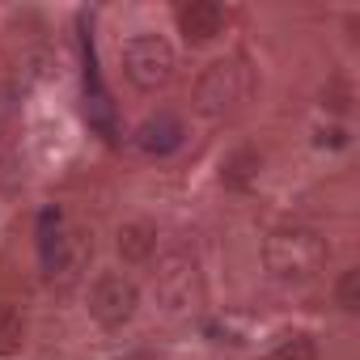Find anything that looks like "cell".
<instances>
[{"instance_id": "1", "label": "cell", "mask_w": 360, "mask_h": 360, "mask_svg": "<svg viewBox=\"0 0 360 360\" xmlns=\"http://www.w3.org/2000/svg\"><path fill=\"white\" fill-rule=\"evenodd\" d=\"M250 94H255V72L246 68V60H217L204 77H200V85H195V106L208 115V119H229V115H238L246 102H250Z\"/></svg>"}, {"instance_id": "2", "label": "cell", "mask_w": 360, "mask_h": 360, "mask_svg": "<svg viewBox=\"0 0 360 360\" xmlns=\"http://www.w3.org/2000/svg\"><path fill=\"white\" fill-rule=\"evenodd\" d=\"M263 259L280 280H314L326 267V242L314 229H276L263 246Z\"/></svg>"}, {"instance_id": "3", "label": "cell", "mask_w": 360, "mask_h": 360, "mask_svg": "<svg viewBox=\"0 0 360 360\" xmlns=\"http://www.w3.org/2000/svg\"><path fill=\"white\" fill-rule=\"evenodd\" d=\"M123 72L136 89H161L174 77V47L161 34H136L123 43Z\"/></svg>"}, {"instance_id": "4", "label": "cell", "mask_w": 360, "mask_h": 360, "mask_svg": "<svg viewBox=\"0 0 360 360\" xmlns=\"http://www.w3.org/2000/svg\"><path fill=\"white\" fill-rule=\"evenodd\" d=\"M136 284L127 280V276H102L98 284H94V292H89V314L102 322V326H123L131 314H136Z\"/></svg>"}, {"instance_id": "5", "label": "cell", "mask_w": 360, "mask_h": 360, "mask_svg": "<svg viewBox=\"0 0 360 360\" xmlns=\"http://www.w3.org/2000/svg\"><path fill=\"white\" fill-rule=\"evenodd\" d=\"M178 140H183V123L174 115H153L136 127V148L148 157H165L169 148H178Z\"/></svg>"}, {"instance_id": "6", "label": "cell", "mask_w": 360, "mask_h": 360, "mask_svg": "<svg viewBox=\"0 0 360 360\" xmlns=\"http://www.w3.org/2000/svg\"><path fill=\"white\" fill-rule=\"evenodd\" d=\"M178 26H183V34L191 43H208V39L221 34L225 13H221V5H212V0H191V5L178 9Z\"/></svg>"}, {"instance_id": "7", "label": "cell", "mask_w": 360, "mask_h": 360, "mask_svg": "<svg viewBox=\"0 0 360 360\" xmlns=\"http://www.w3.org/2000/svg\"><path fill=\"white\" fill-rule=\"evenodd\" d=\"M39 250H43V267L51 276L64 271V263H68V238H64L60 212H43V221H39Z\"/></svg>"}, {"instance_id": "8", "label": "cell", "mask_w": 360, "mask_h": 360, "mask_svg": "<svg viewBox=\"0 0 360 360\" xmlns=\"http://www.w3.org/2000/svg\"><path fill=\"white\" fill-rule=\"evenodd\" d=\"M22 335H26V322L18 314V305H0V356H9L22 347Z\"/></svg>"}, {"instance_id": "9", "label": "cell", "mask_w": 360, "mask_h": 360, "mask_svg": "<svg viewBox=\"0 0 360 360\" xmlns=\"http://www.w3.org/2000/svg\"><path fill=\"white\" fill-rule=\"evenodd\" d=\"M119 250H123V259H148V250H153V229H148V225H123V229H119Z\"/></svg>"}, {"instance_id": "10", "label": "cell", "mask_w": 360, "mask_h": 360, "mask_svg": "<svg viewBox=\"0 0 360 360\" xmlns=\"http://www.w3.org/2000/svg\"><path fill=\"white\" fill-rule=\"evenodd\" d=\"M267 360H318V347H314V339H305V335H292V339H284Z\"/></svg>"}, {"instance_id": "11", "label": "cell", "mask_w": 360, "mask_h": 360, "mask_svg": "<svg viewBox=\"0 0 360 360\" xmlns=\"http://www.w3.org/2000/svg\"><path fill=\"white\" fill-rule=\"evenodd\" d=\"M339 305L343 309L360 305V271H343V280H339Z\"/></svg>"}]
</instances>
